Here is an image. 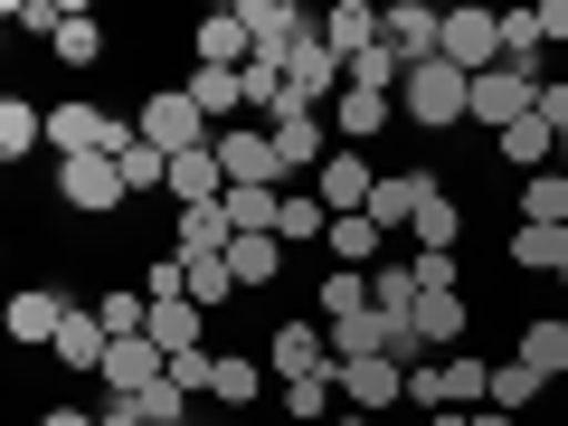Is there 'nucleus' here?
I'll list each match as a JSON object with an SVG mask.
<instances>
[{"instance_id": "f257e3e1", "label": "nucleus", "mask_w": 568, "mask_h": 426, "mask_svg": "<svg viewBox=\"0 0 568 426\" xmlns=\"http://www.w3.org/2000/svg\"><path fill=\"white\" fill-rule=\"evenodd\" d=\"M133 133L162 152V162H181V152H209L219 142V123L190 104V85H162V95H142V114H133Z\"/></svg>"}, {"instance_id": "f03ea898", "label": "nucleus", "mask_w": 568, "mask_h": 426, "mask_svg": "<svg viewBox=\"0 0 568 426\" xmlns=\"http://www.w3.org/2000/svg\"><path fill=\"white\" fill-rule=\"evenodd\" d=\"M398 114L407 123H426V133H446V123H465L474 114V77L465 67H407V85H398Z\"/></svg>"}, {"instance_id": "7ed1b4c3", "label": "nucleus", "mask_w": 568, "mask_h": 426, "mask_svg": "<svg viewBox=\"0 0 568 426\" xmlns=\"http://www.w3.org/2000/svg\"><path fill=\"white\" fill-rule=\"evenodd\" d=\"M540 114V77L530 67H493V77H474V123H484L493 142L511 133V123H530Z\"/></svg>"}, {"instance_id": "20e7f679", "label": "nucleus", "mask_w": 568, "mask_h": 426, "mask_svg": "<svg viewBox=\"0 0 568 426\" xmlns=\"http://www.w3.org/2000/svg\"><path fill=\"white\" fill-rule=\"evenodd\" d=\"M219 171H227V190H284V152H275L265 123H227L219 133Z\"/></svg>"}, {"instance_id": "39448f33", "label": "nucleus", "mask_w": 568, "mask_h": 426, "mask_svg": "<svg viewBox=\"0 0 568 426\" xmlns=\"http://www.w3.org/2000/svg\"><path fill=\"white\" fill-rule=\"evenodd\" d=\"M379 39L398 67H436L446 58V10H426V0H388L379 10Z\"/></svg>"}, {"instance_id": "423d86ee", "label": "nucleus", "mask_w": 568, "mask_h": 426, "mask_svg": "<svg viewBox=\"0 0 568 426\" xmlns=\"http://www.w3.org/2000/svg\"><path fill=\"white\" fill-rule=\"evenodd\" d=\"M265 361H275L284 388H294V379H332V369H342V361H332V332H323V323H275V332H265Z\"/></svg>"}, {"instance_id": "0eeeda50", "label": "nucleus", "mask_w": 568, "mask_h": 426, "mask_svg": "<svg viewBox=\"0 0 568 426\" xmlns=\"http://www.w3.org/2000/svg\"><path fill=\"white\" fill-rule=\"evenodd\" d=\"M58 200H67V209H85V219H114L133 190H123V162L85 152V162H58Z\"/></svg>"}, {"instance_id": "6e6552de", "label": "nucleus", "mask_w": 568, "mask_h": 426, "mask_svg": "<svg viewBox=\"0 0 568 426\" xmlns=\"http://www.w3.org/2000/svg\"><path fill=\"white\" fill-rule=\"evenodd\" d=\"M104 388H114V398H142V388H162L171 379V351L152 342V332H123L114 351H104V369H95Z\"/></svg>"}, {"instance_id": "1a4fd4ad", "label": "nucleus", "mask_w": 568, "mask_h": 426, "mask_svg": "<svg viewBox=\"0 0 568 426\" xmlns=\"http://www.w3.org/2000/svg\"><path fill=\"white\" fill-rule=\"evenodd\" d=\"M446 67L493 77L503 67V10H446Z\"/></svg>"}, {"instance_id": "9d476101", "label": "nucleus", "mask_w": 568, "mask_h": 426, "mask_svg": "<svg viewBox=\"0 0 568 426\" xmlns=\"http://www.w3.org/2000/svg\"><path fill=\"white\" fill-rule=\"evenodd\" d=\"M237 20H246V39H256V58H265V67H284V58H294V48L313 39V29H304V10H294V0H237Z\"/></svg>"}, {"instance_id": "9b49d317", "label": "nucleus", "mask_w": 568, "mask_h": 426, "mask_svg": "<svg viewBox=\"0 0 568 426\" xmlns=\"http://www.w3.org/2000/svg\"><path fill=\"white\" fill-rule=\"evenodd\" d=\"M67 313H77V294H58V284H20V294H10V313H0V323H10V342H58V323Z\"/></svg>"}, {"instance_id": "f8f14e48", "label": "nucleus", "mask_w": 568, "mask_h": 426, "mask_svg": "<svg viewBox=\"0 0 568 426\" xmlns=\"http://www.w3.org/2000/svg\"><path fill=\"white\" fill-rule=\"evenodd\" d=\"M426 190H436V171H379V190H369V227H379V237H398V227H417Z\"/></svg>"}, {"instance_id": "ddd939ff", "label": "nucleus", "mask_w": 568, "mask_h": 426, "mask_svg": "<svg viewBox=\"0 0 568 426\" xmlns=\"http://www.w3.org/2000/svg\"><path fill=\"white\" fill-rule=\"evenodd\" d=\"M369 190H379V171H369L361 152H351V142H342V152H332V162H323V190H313V200H323L332 219H369Z\"/></svg>"}, {"instance_id": "4468645a", "label": "nucleus", "mask_w": 568, "mask_h": 426, "mask_svg": "<svg viewBox=\"0 0 568 426\" xmlns=\"http://www.w3.org/2000/svg\"><path fill=\"white\" fill-rule=\"evenodd\" d=\"M190 104H200L209 123H246V67H190Z\"/></svg>"}, {"instance_id": "2eb2a0df", "label": "nucleus", "mask_w": 568, "mask_h": 426, "mask_svg": "<svg viewBox=\"0 0 568 426\" xmlns=\"http://www.w3.org/2000/svg\"><path fill=\"white\" fill-rule=\"evenodd\" d=\"M323 114L342 123V142H351V152H361L369 133H388V114H398V95H369V85H342V95H332Z\"/></svg>"}, {"instance_id": "dca6fc26", "label": "nucleus", "mask_w": 568, "mask_h": 426, "mask_svg": "<svg viewBox=\"0 0 568 426\" xmlns=\"http://www.w3.org/2000/svg\"><path fill=\"white\" fill-rule=\"evenodd\" d=\"M342 398L351 407H398L407 398V361H342Z\"/></svg>"}, {"instance_id": "f3484780", "label": "nucleus", "mask_w": 568, "mask_h": 426, "mask_svg": "<svg viewBox=\"0 0 568 426\" xmlns=\"http://www.w3.org/2000/svg\"><path fill=\"white\" fill-rule=\"evenodd\" d=\"M48 351H58V361L67 369H104V351H114V332H104V313H67V323H58V342H48Z\"/></svg>"}, {"instance_id": "a211bd4d", "label": "nucleus", "mask_w": 568, "mask_h": 426, "mask_svg": "<svg viewBox=\"0 0 568 426\" xmlns=\"http://www.w3.org/2000/svg\"><path fill=\"white\" fill-rule=\"evenodd\" d=\"M152 342L181 361V351H209V313L190 304V294H171V304H152Z\"/></svg>"}, {"instance_id": "6ab92c4d", "label": "nucleus", "mask_w": 568, "mask_h": 426, "mask_svg": "<svg viewBox=\"0 0 568 426\" xmlns=\"http://www.w3.org/2000/svg\"><path fill=\"white\" fill-rule=\"evenodd\" d=\"M265 133H275V152H284V181H294V171H323V114H304V104H294V114L265 123Z\"/></svg>"}, {"instance_id": "aec40b11", "label": "nucleus", "mask_w": 568, "mask_h": 426, "mask_svg": "<svg viewBox=\"0 0 568 426\" xmlns=\"http://www.w3.org/2000/svg\"><path fill=\"white\" fill-rule=\"evenodd\" d=\"M190 39H200V67H246V58H256V39H246V20H237V10H209V20L190 29Z\"/></svg>"}, {"instance_id": "412c9836", "label": "nucleus", "mask_w": 568, "mask_h": 426, "mask_svg": "<svg viewBox=\"0 0 568 426\" xmlns=\"http://www.w3.org/2000/svg\"><path fill=\"white\" fill-rule=\"evenodd\" d=\"M521 369H540V379H568V323L559 313H540V323H521V351H511Z\"/></svg>"}, {"instance_id": "4be33fe9", "label": "nucleus", "mask_w": 568, "mask_h": 426, "mask_svg": "<svg viewBox=\"0 0 568 426\" xmlns=\"http://www.w3.org/2000/svg\"><path fill=\"white\" fill-rule=\"evenodd\" d=\"M417 256H455V237H465V209H455V190H426V209H417Z\"/></svg>"}, {"instance_id": "5701e85b", "label": "nucleus", "mask_w": 568, "mask_h": 426, "mask_svg": "<svg viewBox=\"0 0 568 426\" xmlns=\"http://www.w3.org/2000/svg\"><path fill=\"white\" fill-rule=\"evenodd\" d=\"M227 246H237L227 209H181V227H171V256H227Z\"/></svg>"}, {"instance_id": "b1692460", "label": "nucleus", "mask_w": 568, "mask_h": 426, "mask_svg": "<svg viewBox=\"0 0 568 426\" xmlns=\"http://www.w3.org/2000/svg\"><path fill=\"white\" fill-rule=\"evenodd\" d=\"M465 332H474V304H465V294H417V342H426V351L465 342Z\"/></svg>"}, {"instance_id": "393cba45", "label": "nucleus", "mask_w": 568, "mask_h": 426, "mask_svg": "<svg viewBox=\"0 0 568 426\" xmlns=\"http://www.w3.org/2000/svg\"><path fill=\"white\" fill-rule=\"evenodd\" d=\"M511 265H521V275H559V284H568V227H511Z\"/></svg>"}, {"instance_id": "a878e982", "label": "nucleus", "mask_w": 568, "mask_h": 426, "mask_svg": "<svg viewBox=\"0 0 568 426\" xmlns=\"http://www.w3.org/2000/svg\"><path fill=\"white\" fill-rule=\"evenodd\" d=\"M39 142H48V114L29 95H0V162H29Z\"/></svg>"}, {"instance_id": "bb28decb", "label": "nucleus", "mask_w": 568, "mask_h": 426, "mask_svg": "<svg viewBox=\"0 0 568 426\" xmlns=\"http://www.w3.org/2000/svg\"><path fill=\"white\" fill-rule=\"evenodd\" d=\"M332 256H342L351 265V275H361V265H369V275H379V265H388V237H379V227H369V219H332Z\"/></svg>"}, {"instance_id": "cd10ccee", "label": "nucleus", "mask_w": 568, "mask_h": 426, "mask_svg": "<svg viewBox=\"0 0 568 426\" xmlns=\"http://www.w3.org/2000/svg\"><path fill=\"white\" fill-rule=\"evenodd\" d=\"M227 275H237V284H275L284 275V237H275V227L237 237V246H227Z\"/></svg>"}, {"instance_id": "c85d7f7f", "label": "nucleus", "mask_w": 568, "mask_h": 426, "mask_svg": "<svg viewBox=\"0 0 568 426\" xmlns=\"http://www.w3.org/2000/svg\"><path fill=\"white\" fill-rule=\"evenodd\" d=\"M521 227H568V171H530L521 181Z\"/></svg>"}, {"instance_id": "c756f323", "label": "nucleus", "mask_w": 568, "mask_h": 426, "mask_svg": "<svg viewBox=\"0 0 568 426\" xmlns=\"http://www.w3.org/2000/svg\"><path fill=\"white\" fill-rule=\"evenodd\" d=\"M323 39L342 48V58H369V48H379V10H369V0H342V10L323 20Z\"/></svg>"}, {"instance_id": "7c9ffc66", "label": "nucleus", "mask_w": 568, "mask_h": 426, "mask_svg": "<svg viewBox=\"0 0 568 426\" xmlns=\"http://www.w3.org/2000/svg\"><path fill=\"white\" fill-rule=\"evenodd\" d=\"M503 162H511V171H559V133H549L540 114L511 123V133H503Z\"/></svg>"}, {"instance_id": "2f4dec72", "label": "nucleus", "mask_w": 568, "mask_h": 426, "mask_svg": "<svg viewBox=\"0 0 568 426\" xmlns=\"http://www.w3.org/2000/svg\"><path fill=\"white\" fill-rule=\"evenodd\" d=\"M369 304H379V313H398V323H417V265H407V256H388L379 275H369Z\"/></svg>"}, {"instance_id": "473e14b6", "label": "nucleus", "mask_w": 568, "mask_h": 426, "mask_svg": "<svg viewBox=\"0 0 568 426\" xmlns=\"http://www.w3.org/2000/svg\"><path fill=\"white\" fill-rule=\"evenodd\" d=\"M275 237H284V246H313V237H332V209L313 200V190H284V219H275Z\"/></svg>"}, {"instance_id": "72a5a7b5", "label": "nucleus", "mask_w": 568, "mask_h": 426, "mask_svg": "<svg viewBox=\"0 0 568 426\" xmlns=\"http://www.w3.org/2000/svg\"><path fill=\"white\" fill-rule=\"evenodd\" d=\"M332 407H342V369H332V379H294V388H284V417H294V426H332Z\"/></svg>"}, {"instance_id": "f704fd0d", "label": "nucleus", "mask_w": 568, "mask_h": 426, "mask_svg": "<svg viewBox=\"0 0 568 426\" xmlns=\"http://www.w3.org/2000/svg\"><path fill=\"white\" fill-rule=\"evenodd\" d=\"M181 294H190V304H227V294H237V275H227V256H181Z\"/></svg>"}, {"instance_id": "c9c22d12", "label": "nucleus", "mask_w": 568, "mask_h": 426, "mask_svg": "<svg viewBox=\"0 0 568 426\" xmlns=\"http://www.w3.org/2000/svg\"><path fill=\"white\" fill-rule=\"evenodd\" d=\"M48 48H58V67H95L104 58V20H95V10H67V29Z\"/></svg>"}, {"instance_id": "e433bc0d", "label": "nucleus", "mask_w": 568, "mask_h": 426, "mask_svg": "<svg viewBox=\"0 0 568 426\" xmlns=\"http://www.w3.org/2000/svg\"><path fill=\"white\" fill-rule=\"evenodd\" d=\"M227 227H237V237H256V227H275L284 219V190H227Z\"/></svg>"}, {"instance_id": "4c0bfd02", "label": "nucleus", "mask_w": 568, "mask_h": 426, "mask_svg": "<svg viewBox=\"0 0 568 426\" xmlns=\"http://www.w3.org/2000/svg\"><path fill=\"white\" fill-rule=\"evenodd\" d=\"M540 388H549L540 369H521V361H503V369H493V398H484V407H503V417H521V407L540 398Z\"/></svg>"}, {"instance_id": "58836bf2", "label": "nucleus", "mask_w": 568, "mask_h": 426, "mask_svg": "<svg viewBox=\"0 0 568 426\" xmlns=\"http://www.w3.org/2000/svg\"><path fill=\"white\" fill-rule=\"evenodd\" d=\"M351 313H369V275L332 265V275H323V323H351Z\"/></svg>"}, {"instance_id": "ea45409f", "label": "nucleus", "mask_w": 568, "mask_h": 426, "mask_svg": "<svg viewBox=\"0 0 568 426\" xmlns=\"http://www.w3.org/2000/svg\"><path fill=\"white\" fill-rule=\"evenodd\" d=\"M256 388H265V369H256V361H237V351H219V379H209V398L256 407Z\"/></svg>"}, {"instance_id": "a19ab883", "label": "nucleus", "mask_w": 568, "mask_h": 426, "mask_svg": "<svg viewBox=\"0 0 568 426\" xmlns=\"http://www.w3.org/2000/svg\"><path fill=\"white\" fill-rule=\"evenodd\" d=\"M436 369H446V398H474V407L493 398V361L484 351H455V361H436Z\"/></svg>"}, {"instance_id": "79ce46f5", "label": "nucleus", "mask_w": 568, "mask_h": 426, "mask_svg": "<svg viewBox=\"0 0 568 426\" xmlns=\"http://www.w3.org/2000/svg\"><path fill=\"white\" fill-rule=\"evenodd\" d=\"M351 85H369V95H388V85H407V67L388 58V39L369 48V58H351Z\"/></svg>"}, {"instance_id": "37998d69", "label": "nucleus", "mask_w": 568, "mask_h": 426, "mask_svg": "<svg viewBox=\"0 0 568 426\" xmlns=\"http://www.w3.org/2000/svg\"><path fill=\"white\" fill-rule=\"evenodd\" d=\"M67 10H77V0H10L0 20H10V29H48V39H58V29H67Z\"/></svg>"}, {"instance_id": "c03bdc74", "label": "nucleus", "mask_w": 568, "mask_h": 426, "mask_svg": "<svg viewBox=\"0 0 568 426\" xmlns=\"http://www.w3.org/2000/svg\"><path fill=\"white\" fill-rule=\"evenodd\" d=\"M123 190H171V162L152 152V142H133V152H123Z\"/></svg>"}, {"instance_id": "a18cd8bd", "label": "nucleus", "mask_w": 568, "mask_h": 426, "mask_svg": "<svg viewBox=\"0 0 568 426\" xmlns=\"http://www.w3.org/2000/svg\"><path fill=\"white\" fill-rule=\"evenodd\" d=\"M417 265V294H455V275H465V256H407Z\"/></svg>"}, {"instance_id": "49530a36", "label": "nucleus", "mask_w": 568, "mask_h": 426, "mask_svg": "<svg viewBox=\"0 0 568 426\" xmlns=\"http://www.w3.org/2000/svg\"><path fill=\"white\" fill-rule=\"evenodd\" d=\"M407 398H417V407H446V369L417 361V369H407Z\"/></svg>"}, {"instance_id": "de8ad7c7", "label": "nucleus", "mask_w": 568, "mask_h": 426, "mask_svg": "<svg viewBox=\"0 0 568 426\" xmlns=\"http://www.w3.org/2000/svg\"><path fill=\"white\" fill-rule=\"evenodd\" d=\"M540 39H549V48L568 39V0H540Z\"/></svg>"}, {"instance_id": "09e8293b", "label": "nucleus", "mask_w": 568, "mask_h": 426, "mask_svg": "<svg viewBox=\"0 0 568 426\" xmlns=\"http://www.w3.org/2000/svg\"><path fill=\"white\" fill-rule=\"evenodd\" d=\"M39 426H104V407H48Z\"/></svg>"}, {"instance_id": "8fccbe9b", "label": "nucleus", "mask_w": 568, "mask_h": 426, "mask_svg": "<svg viewBox=\"0 0 568 426\" xmlns=\"http://www.w3.org/2000/svg\"><path fill=\"white\" fill-rule=\"evenodd\" d=\"M426 426H474V417H465V407H436V417H426Z\"/></svg>"}, {"instance_id": "3c124183", "label": "nucleus", "mask_w": 568, "mask_h": 426, "mask_svg": "<svg viewBox=\"0 0 568 426\" xmlns=\"http://www.w3.org/2000/svg\"><path fill=\"white\" fill-rule=\"evenodd\" d=\"M474 426H521V417H503V407H474Z\"/></svg>"}, {"instance_id": "603ef678", "label": "nucleus", "mask_w": 568, "mask_h": 426, "mask_svg": "<svg viewBox=\"0 0 568 426\" xmlns=\"http://www.w3.org/2000/svg\"><path fill=\"white\" fill-rule=\"evenodd\" d=\"M332 426H369V417H332Z\"/></svg>"}, {"instance_id": "864d4df0", "label": "nucleus", "mask_w": 568, "mask_h": 426, "mask_svg": "<svg viewBox=\"0 0 568 426\" xmlns=\"http://www.w3.org/2000/svg\"><path fill=\"white\" fill-rule=\"evenodd\" d=\"M559 171H568V133H559Z\"/></svg>"}, {"instance_id": "5fc2aeb1", "label": "nucleus", "mask_w": 568, "mask_h": 426, "mask_svg": "<svg viewBox=\"0 0 568 426\" xmlns=\"http://www.w3.org/2000/svg\"><path fill=\"white\" fill-rule=\"evenodd\" d=\"M190 426H219V417H190Z\"/></svg>"}]
</instances>
